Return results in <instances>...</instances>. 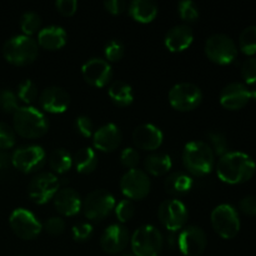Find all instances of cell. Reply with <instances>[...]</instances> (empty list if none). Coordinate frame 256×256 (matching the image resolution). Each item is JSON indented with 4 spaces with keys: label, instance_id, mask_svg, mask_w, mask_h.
Here are the masks:
<instances>
[{
    "label": "cell",
    "instance_id": "6da1fadb",
    "mask_svg": "<svg viewBox=\"0 0 256 256\" xmlns=\"http://www.w3.org/2000/svg\"><path fill=\"white\" fill-rule=\"evenodd\" d=\"M256 164L250 155L242 152H228L216 162V175L222 182L238 185L254 176Z\"/></svg>",
    "mask_w": 256,
    "mask_h": 256
},
{
    "label": "cell",
    "instance_id": "7a4b0ae2",
    "mask_svg": "<svg viewBox=\"0 0 256 256\" xmlns=\"http://www.w3.org/2000/svg\"><path fill=\"white\" fill-rule=\"evenodd\" d=\"M12 129L20 136L38 139L48 132L49 120L40 109L32 105H25L20 106L12 114Z\"/></svg>",
    "mask_w": 256,
    "mask_h": 256
},
{
    "label": "cell",
    "instance_id": "3957f363",
    "mask_svg": "<svg viewBox=\"0 0 256 256\" xmlns=\"http://www.w3.org/2000/svg\"><path fill=\"white\" fill-rule=\"evenodd\" d=\"M182 164L190 175L205 176L215 166V154L202 140H192L182 150Z\"/></svg>",
    "mask_w": 256,
    "mask_h": 256
},
{
    "label": "cell",
    "instance_id": "277c9868",
    "mask_svg": "<svg viewBox=\"0 0 256 256\" xmlns=\"http://www.w3.org/2000/svg\"><path fill=\"white\" fill-rule=\"evenodd\" d=\"M38 54L39 45L36 40L24 34L12 36L2 45V55L5 60L18 66L32 64L36 59Z\"/></svg>",
    "mask_w": 256,
    "mask_h": 256
},
{
    "label": "cell",
    "instance_id": "5b68a950",
    "mask_svg": "<svg viewBox=\"0 0 256 256\" xmlns=\"http://www.w3.org/2000/svg\"><path fill=\"white\" fill-rule=\"evenodd\" d=\"M135 256H159L164 246V238L154 225H142L130 236Z\"/></svg>",
    "mask_w": 256,
    "mask_h": 256
},
{
    "label": "cell",
    "instance_id": "8992f818",
    "mask_svg": "<svg viewBox=\"0 0 256 256\" xmlns=\"http://www.w3.org/2000/svg\"><path fill=\"white\" fill-rule=\"evenodd\" d=\"M205 55L218 65H229L238 58V46L226 34H212L204 45Z\"/></svg>",
    "mask_w": 256,
    "mask_h": 256
},
{
    "label": "cell",
    "instance_id": "52a82bcc",
    "mask_svg": "<svg viewBox=\"0 0 256 256\" xmlns=\"http://www.w3.org/2000/svg\"><path fill=\"white\" fill-rule=\"evenodd\" d=\"M115 198L105 189L92 190L82 202V210L89 220L100 222L109 216L115 209Z\"/></svg>",
    "mask_w": 256,
    "mask_h": 256
},
{
    "label": "cell",
    "instance_id": "ba28073f",
    "mask_svg": "<svg viewBox=\"0 0 256 256\" xmlns=\"http://www.w3.org/2000/svg\"><path fill=\"white\" fill-rule=\"evenodd\" d=\"M212 226L222 239H232L240 232L239 212L232 205L220 204L210 215Z\"/></svg>",
    "mask_w": 256,
    "mask_h": 256
},
{
    "label": "cell",
    "instance_id": "9c48e42d",
    "mask_svg": "<svg viewBox=\"0 0 256 256\" xmlns=\"http://www.w3.org/2000/svg\"><path fill=\"white\" fill-rule=\"evenodd\" d=\"M170 105L179 112H192L202 102V92L196 84L182 82L175 84L168 94Z\"/></svg>",
    "mask_w": 256,
    "mask_h": 256
},
{
    "label": "cell",
    "instance_id": "30bf717a",
    "mask_svg": "<svg viewBox=\"0 0 256 256\" xmlns=\"http://www.w3.org/2000/svg\"><path fill=\"white\" fill-rule=\"evenodd\" d=\"M45 162L46 152L40 145H22L12 154V164L25 174L38 172Z\"/></svg>",
    "mask_w": 256,
    "mask_h": 256
},
{
    "label": "cell",
    "instance_id": "8fae6325",
    "mask_svg": "<svg viewBox=\"0 0 256 256\" xmlns=\"http://www.w3.org/2000/svg\"><path fill=\"white\" fill-rule=\"evenodd\" d=\"M59 189L60 182L56 175L50 172H42L35 174L30 180L28 194L35 204L42 205L52 200Z\"/></svg>",
    "mask_w": 256,
    "mask_h": 256
},
{
    "label": "cell",
    "instance_id": "7c38bea8",
    "mask_svg": "<svg viewBox=\"0 0 256 256\" xmlns=\"http://www.w3.org/2000/svg\"><path fill=\"white\" fill-rule=\"evenodd\" d=\"M9 225L14 234L22 240L35 239L42 230V224L34 212L24 208L12 210L9 216Z\"/></svg>",
    "mask_w": 256,
    "mask_h": 256
},
{
    "label": "cell",
    "instance_id": "4fadbf2b",
    "mask_svg": "<svg viewBox=\"0 0 256 256\" xmlns=\"http://www.w3.org/2000/svg\"><path fill=\"white\" fill-rule=\"evenodd\" d=\"M158 218L162 226L169 232H179L185 228L189 218L188 208L179 199H168L160 204L158 209Z\"/></svg>",
    "mask_w": 256,
    "mask_h": 256
},
{
    "label": "cell",
    "instance_id": "5bb4252c",
    "mask_svg": "<svg viewBox=\"0 0 256 256\" xmlns=\"http://www.w3.org/2000/svg\"><path fill=\"white\" fill-rule=\"evenodd\" d=\"M120 190L129 200H142L150 192L152 182L146 172L130 169L120 179Z\"/></svg>",
    "mask_w": 256,
    "mask_h": 256
},
{
    "label": "cell",
    "instance_id": "9a60e30c",
    "mask_svg": "<svg viewBox=\"0 0 256 256\" xmlns=\"http://www.w3.org/2000/svg\"><path fill=\"white\" fill-rule=\"evenodd\" d=\"M208 245V238L204 230L196 225H188L180 230L178 236V248L185 256H199Z\"/></svg>",
    "mask_w": 256,
    "mask_h": 256
},
{
    "label": "cell",
    "instance_id": "2e32d148",
    "mask_svg": "<svg viewBox=\"0 0 256 256\" xmlns=\"http://www.w3.org/2000/svg\"><path fill=\"white\" fill-rule=\"evenodd\" d=\"M82 74L85 82L95 88H104L112 82V68L102 58H90L82 64Z\"/></svg>",
    "mask_w": 256,
    "mask_h": 256
},
{
    "label": "cell",
    "instance_id": "e0dca14e",
    "mask_svg": "<svg viewBox=\"0 0 256 256\" xmlns=\"http://www.w3.org/2000/svg\"><path fill=\"white\" fill-rule=\"evenodd\" d=\"M40 108L50 114H62L70 105V95L64 88L52 85L42 90L38 98Z\"/></svg>",
    "mask_w": 256,
    "mask_h": 256
},
{
    "label": "cell",
    "instance_id": "ac0fdd59",
    "mask_svg": "<svg viewBox=\"0 0 256 256\" xmlns=\"http://www.w3.org/2000/svg\"><path fill=\"white\" fill-rule=\"evenodd\" d=\"M130 242V234L122 224H112L102 232L100 236V246L108 254H119Z\"/></svg>",
    "mask_w": 256,
    "mask_h": 256
},
{
    "label": "cell",
    "instance_id": "d6986e66",
    "mask_svg": "<svg viewBox=\"0 0 256 256\" xmlns=\"http://www.w3.org/2000/svg\"><path fill=\"white\" fill-rule=\"evenodd\" d=\"M250 99H252L250 89L239 82H232L225 85L219 96L222 106L228 110L242 109L250 102Z\"/></svg>",
    "mask_w": 256,
    "mask_h": 256
},
{
    "label": "cell",
    "instance_id": "ffe728a7",
    "mask_svg": "<svg viewBox=\"0 0 256 256\" xmlns=\"http://www.w3.org/2000/svg\"><path fill=\"white\" fill-rule=\"evenodd\" d=\"M164 140V134L162 130L154 124L145 122L138 125L132 132V142L138 149L154 152L159 149Z\"/></svg>",
    "mask_w": 256,
    "mask_h": 256
},
{
    "label": "cell",
    "instance_id": "44dd1931",
    "mask_svg": "<svg viewBox=\"0 0 256 256\" xmlns=\"http://www.w3.org/2000/svg\"><path fill=\"white\" fill-rule=\"evenodd\" d=\"M122 130L114 122H108V124L102 125L92 134V145H94V148L104 152H114L122 144Z\"/></svg>",
    "mask_w": 256,
    "mask_h": 256
},
{
    "label": "cell",
    "instance_id": "7402d4cb",
    "mask_svg": "<svg viewBox=\"0 0 256 256\" xmlns=\"http://www.w3.org/2000/svg\"><path fill=\"white\" fill-rule=\"evenodd\" d=\"M54 206L60 215L74 216L82 212V198L72 188H62L52 198Z\"/></svg>",
    "mask_w": 256,
    "mask_h": 256
},
{
    "label": "cell",
    "instance_id": "603a6c76",
    "mask_svg": "<svg viewBox=\"0 0 256 256\" xmlns=\"http://www.w3.org/2000/svg\"><path fill=\"white\" fill-rule=\"evenodd\" d=\"M194 40V32L190 25L178 24L168 30L164 38V44L170 52H179L188 49Z\"/></svg>",
    "mask_w": 256,
    "mask_h": 256
},
{
    "label": "cell",
    "instance_id": "cb8c5ba5",
    "mask_svg": "<svg viewBox=\"0 0 256 256\" xmlns=\"http://www.w3.org/2000/svg\"><path fill=\"white\" fill-rule=\"evenodd\" d=\"M66 32L59 25H49L38 32V45L46 50L62 49L66 42Z\"/></svg>",
    "mask_w": 256,
    "mask_h": 256
},
{
    "label": "cell",
    "instance_id": "d4e9b609",
    "mask_svg": "<svg viewBox=\"0 0 256 256\" xmlns=\"http://www.w3.org/2000/svg\"><path fill=\"white\" fill-rule=\"evenodd\" d=\"M128 12L138 22H152L158 15V5L152 0H132L128 5Z\"/></svg>",
    "mask_w": 256,
    "mask_h": 256
},
{
    "label": "cell",
    "instance_id": "484cf974",
    "mask_svg": "<svg viewBox=\"0 0 256 256\" xmlns=\"http://www.w3.org/2000/svg\"><path fill=\"white\" fill-rule=\"evenodd\" d=\"M194 182L192 178L188 172H170L164 182L165 190L168 194L172 196H180L192 190Z\"/></svg>",
    "mask_w": 256,
    "mask_h": 256
},
{
    "label": "cell",
    "instance_id": "4316f807",
    "mask_svg": "<svg viewBox=\"0 0 256 256\" xmlns=\"http://www.w3.org/2000/svg\"><path fill=\"white\" fill-rule=\"evenodd\" d=\"M144 166L149 174L154 176H162L172 170V160L166 152H152L144 159Z\"/></svg>",
    "mask_w": 256,
    "mask_h": 256
},
{
    "label": "cell",
    "instance_id": "83f0119b",
    "mask_svg": "<svg viewBox=\"0 0 256 256\" xmlns=\"http://www.w3.org/2000/svg\"><path fill=\"white\" fill-rule=\"evenodd\" d=\"M72 166L80 174H90L98 166L96 152L92 148L85 146L78 150L72 156Z\"/></svg>",
    "mask_w": 256,
    "mask_h": 256
},
{
    "label": "cell",
    "instance_id": "f1b7e54d",
    "mask_svg": "<svg viewBox=\"0 0 256 256\" xmlns=\"http://www.w3.org/2000/svg\"><path fill=\"white\" fill-rule=\"evenodd\" d=\"M108 95L115 105L122 108L130 105L134 100V92H132V85L122 80L112 82L108 89Z\"/></svg>",
    "mask_w": 256,
    "mask_h": 256
},
{
    "label": "cell",
    "instance_id": "f546056e",
    "mask_svg": "<svg viewBox=\"0 0 256 256\" xmlns=\"http://www.w3.org/2000/svg\"><path fill=\"white\" fill-rule=\"evenodd\" d=\"M50 169L56 174L68 172L72 166V155L64 148L54 149L48 158Z\"/></svg>",
    "mask_w": 256,
    "mask_h": 256
},
{
    "label": "cell",
    "instance_id": "4dcf8cb0",
    "mask_svg": "<svg viewBox=\"0 0 256 256\" xmlns=\"http://www.w3.org/2000/svg\"><path fill=\"white\" fill-rule=\"evenodd\" d=\"M239 49L249 56L256 54V25L246 26L240 32Z\"/></svg>",
    "mask_w": 256,
    "mask_h": 256
},
{
    "label": "cell",
    "instance_id": "1f68e13d",
    "mask_svg": "<svg viewBox=\"0 0 256 256\" xmlns=\"http://www.w3.org/2000/svg\"><path fill=\"white\" fill-rule=\"evenodd\" d=\"M20 29L24 35L32 36L35 32H39L42 29V18L35 12H26L20 18Z\"/></svg>",
    "mask_w": 256,
    "mask_h": 256
},
{
    "label": "cell",
    "instance_id": "d6a6232c",
    "mask_svg": "<svg viewBox=\"0 0 256 256\" xmlns=\"http://www.w3.org/2000/svg\"><path fill=\"white\" fill-rule=\"evenodd\" d=\"M16 96L20 102H22L26 105H30L39 98L36 84L30 79L22 80V82H19V85H18Z\"/></svg>",
    "mask_w": 256,
    "mask_h": 256
},
{
    "label": "cell",
    "instance_id": "836d02e7",
    "mask_svg": "<svg viewBox=\"0 0 256 256\" xmlns=\"http://www.w3.org/2000/svg\"><path fill=\"white\" fill-rule=\"evenodd\" d=\"M206 138V144L212 148L215 155L222 156V155L229 152V142H228L226 136L222 132H216V130H212V132H208Z\"/></svg>",
    "mask_w": 256,
    "mask_h": 256
},
{
    "label": "cell",
    "instance_id": "e575fe53",
    "mask_svg": "<svg viewBox=\"0 0 256 256\" xmlns=\"http://www.w3.org/2000/svg\"><path fill=\"white\" fill-rule=\"evenodd\" d=\"M19 108V99L16 96V92L10 89L0 90V109L2 112L14 114Z\"/></svg>",
    "mask_w": 256,
    "mask_h": 256
},
{
    "label": "cell",
    "instance_id": "d590c367",
    "mask_svg": "<svg viewBox=\"0 0 256 256\" xmlns=\"http://www.w3.org/2000/svg\"><path fill=\"white\" fill-rule=\"evenodd\" d=\"M104 54L108 62H119L125 54V45L118 39L110 40L105 45Z\"/></svg>",
    "mask_w": 256,
    "mask_h": 256
},
{
    "label": "cell",
    "instance_id": "8d00e7d4",
    "mask_svg": "<svg viewBox=\"0 0 256 256\" xmlns=\"http://www.w3.org/2000/svg\"><path fill=\"white\" fill-rule=\"evenodd\" d=\"M178 12L185 22H194L199 18V8L192 0H182L178 4Z\"/></svg>",
    "mask_w": 256,
    "mask_h": 256
},
{
    "label": "cell",
    "instance_id": "74e56055",
    "mask_svg": "<svg viewBox=\"0 0 256 256\" xmlns=\"http://www.w3.org/2000/svg\"><path fill=\"white\" fill-rule=\"evenodd\" d=\"M115 215H116L118 220L120 222V224L122 222H126L134 216L135 214V206L132 202V200L124 199L120 200L116 205H115Z\"/></svg>",
    "mask_w": 256,
    "mask_h": 256
},
{
    "label": "cell",
    "instance_id": "f35d334b",
    "mask_svg": "<svg viewBox=\"0 0 256 256\" xmlns=\"http://www.w3.org/2000/svg\"><path fill=\"white\" fill-rule=\"evenodd\" d=\"M15 132L9 124L0 122V150L12 149L15 145Z\"/></svg>",
    "mask_w": 256,
    "mask_h": 256
},
{
    "label": "cell",
    "instance_id": "ab89813d",
    "mask_svg": "<svg viewBox=\"0 0 256 256\" xmlns=\"http://www.w3.org/2000/svg\"><path fill=\"white\" fill-rule=\"evenodd\" d=\"M75 130L82 138H90L94 134V124L88 115H79L74 122Z\"/></svg>",
    "mask_w": 256,
    "mask_h": 256
},
{
    "label": "cell",
    "instance_id": "60d3db41",
    "mask_svg": "<svg viewBox=\"0 0 256 256\" xmlns=\"http://www.w3.org/2000/svg\"><path fill=\"white\" fill-rule=\"evenodd\" d=\"M140 162V154L134 148H125L120 152V162L128 169H135Z\"/></svg>",
    "mask_w": 256,
    "mask_h": 256
},
{
    "label": "cell",
    "instance_id": "b9f144b4",
    "mask_svg": "<svg viewBox=\"0 0 256 256\" xmlns=\"http://www.w3.org/2000/svg\"><path fill=\"white\" fill-rule=\"evenodd\" d=\"M92 232H94V229H92V224H89V222H79V224L74 225L72 229V239L79 242H88L92 238Z\"/></svg>",
    "mask_w": 256,
    "mask_h": 256
},
{
    "label": "cell",
    "instance_id": "7bdbcfd3",
    "mask_svg": "<svg viewBox=\"0 0 256 256\" xmlns=\"http://www.w3.org/2000/svg\"><path fill=\"white\" fill-rule=\"evenodd\" d=\"M42 230H45L48 234L52 235V236L62 235L65 230V222L60 216H52L45 220V222L42 224Z\"/></svg>",
    "mask_w": 256,
    "mask_h": 256
},
{
    "label": "cell",
    "instance_id": "ee69618b",
    "mask_svg": "<svg viewBox=\"0 0 256 256\" xmlns=\"http://www.w3.org/2000/svg\"><path fill=\"white\" fill-rule=\"evenodd\" d=\"M242 76L249 85H256V58H249L242 65Z\"/></svg>",
    "mask_w": 256,
    "mask_h": 256
},
{
    "label": "cell",
    "instance_id": "f6af8a7d",
    "mask_svg": "<svg viewBox=\"0 0 256 256\" xmlns=\"http://www.w3.org/2000/svg\"><path fill=\"white\" fill-rule=\"evenodd\" d=\"M55 8L58 12L65 16H72L78 10V2L76 0H56L55 2Z\"/></svg>",
    "mask_w": 256,
    "mask_h": 256
},
{
    "label": "cell",
    "instance_id": "bcb514c9",
    "mask_svg": "<svg viewBox=\"0 0 256 256\" xmlns=\"http://www.w3.org/2000/svg\"><path fill=\"white\" fill-rule=\"evenodd\" d=\"M239 209L248 216H255L256 215V196L255 195H248L244 196L239 202Z\"/></svg>",
    "mask_w": 256,
    "mask_h": 256
},
{
    "label": "cell",
    "instance_id": "7dc6e473",
    "mask_svg": "<svg viewBox=\"0 0 256 256\" xmlns=\"http://www.w3.org/2000/svg\"><path fill=\"white\" fill-rule=\"evenodd\" d=\"M104 8L110 14L119 15L126 10V2L124 0H106L104 2Z\"/></svg>",
    "mask_w": 256,
    "mask_h": 256
},
{
    "label": "cell",
    "instance_id": "c3c4849f",
    "mask_svg": "<svg viewBox=\"0 0 256 256\" xmlns=\"http://www.w3.org/2000/svg\"><path fill=\"white\" fill-rule=\"evenodd\" d=\"M12 164V155L6 150H0V169H6Z\"/></svg>",
    "mask_w": 256,
    "mask_h": 256
},
{
    "label": "cell",
    "instance_id": "681fc988",
    "mask_svg": "<svg viewBox=\"0 0 256 256\" xmlns=\"http://www.w3.org/2000/svg\"><path fill=\"white\" fill-rule=\"evenodd\" d=\"M250 96H252V99H254L256 102V86L254 88V89L250 90Z\"/></svg>",
    "mask_w": 256,
    "mask_h": 256
}]
</instances>
